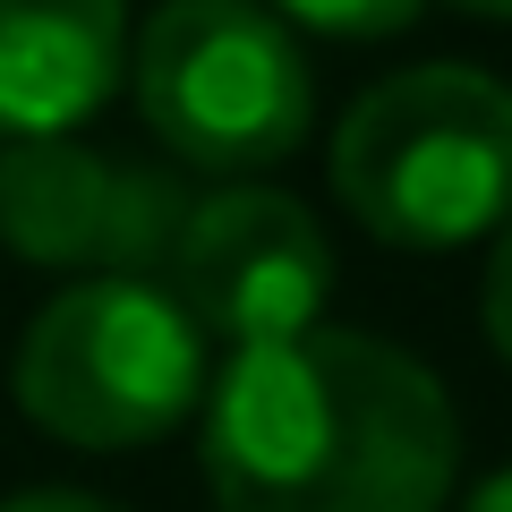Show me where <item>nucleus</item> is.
<instances>
[{
  "mask_svg": "<svg viewBox=\"0 0 512 512\" xmlns=\"http://www.w3.org/2000/svg\"><path fill=\"white\" fill-rule=\"evenodd\" d=\"M128 86L188 171H265L308 137V60L256 0H163L128 43Z\"/></svg>",
  "mask_w": 512,
  "mask_h": 512,
  "instance_id": "nucleus-4",
  "label": "nucleus"
},
{
  "mask_svg": "<svg viewBox=\"0 0 512 512\" xmlns=\"http://www.w3.org/2000/svg\"><path fill=\"white\" fill-rule=\"evenodd\" d=\"M188 205L197 197L180 171L120 163L77 137L0 154V248L77 282H163Z\"/></svg>",
  "mask_w": 512,
  "mask_h": 512,
  "instance_id": "nucleus-5",
  "label": "nucleus"
},
{
  "mask_svg": "<svg viewBox=\"0 0 512 512\" xmlns=\"http://www.w3.org/2000/svg\"><path fill=\"white\" fill-rule=\"evenodd\" d=\"M128 77V0H0V146L86 128Z\"/></svg>",
  "mask_w": 512,
  "mask_h": 512,
  "instance_id": "nucleus-7",
  "label": "nucleus"
},
{
  "mask_svg": "<svg viewBox=\"0 0 512 512\" xmlns=\"http://www.w3.org/2000/svg\"><path fill=\"white\" fill-rule=\"evenodd\" d=\"M0 512H120L103 495H77V487H35V495H9Z\"/></svg>",
  "mask_w": 512,
  "mask_h": 512,
  "instance_id": "nucleus-10",
  "label": "nucleus"
},
{
  "mask_svg": "<svg viewBox=\"0 0 512 512\" xmlns=\"http://www.w3.org/2000/svg\"><path fill=\"white\" fill-rule=\"evenodd\" d=\"M461 419L444 384L376 333L239 350L205 402V487L222 512H444Z\"/></svg>",
  "mask_w": 512,
  "mask_h": 512,
  "instance_id": "nucleus-1",
  "label": "nucleus"
},
{
  "mask_svg": "<svg viewBox=\"0 0 512 512\" xmlns=\"http://www.w3.org/2000/svg\"><path fill=\"white\" fill-rule=\"evenodd\" d=\"M171 299L197 316L205 342H231V359L299 342L333 299V239L282 188H214L188 205L171 248Z\"/></svg>",
  "mask_w": 512,
  "mask_h": 512,
  "instance_id": "nucleus-6",
  "label": "nucleus"
},
{
  "mask_svg": "<svg viewBox=\"0 0 512 512\" xmlns=\"http://www.w3.org/2000/svg\"><path fill=\"white\" fill-rule=\"evenodd\" d=\"M487 342L504 350V367H512V222H504L495 265H487Z\"/></svg>",
  "mask_w": 512,
  "mask_h": 512,
  "instance_id": "nucleus-9",
  "label": "nucleus"
},
{
  "mask_svg": "<svg viewBox=\"0 0 512 512\" xmlns=\"http://www.w3.org/2000/svg\"><path fill=\"white\" fill-rule=\"evenodd\" d=\"M333 197L384 248H470L512 222V86L427 60L367 86L333 128Z\"/></svg>",
  "mask_w": 512,
  "mask_h": 512,
  "instance_id": "nucleus-2",
  "label": "nucleus"
},
{
  "mask_svg": "<svg viewBox=\"0 0 512 512\" xmlns=\"http://www.w3.org/2000/svg\"><path fill=\"white\" fill-rule=\"evenodd\" d=\"M453 9H478V18H512V0H453Z\"/></svg>",
  "mask_w": 512,
  "mask_h": 512,
  "instance_id": "nucleus-12",
  "label": "nucleus"
},
{
  "mask_svg": "<svg viewBox=\"0 0 512 512\" xmlns=\"http://www.w3.org/2000/svg\"><path fill=\"white\" fill-rule=\"evenodd\" d=\"M9 393L77 453L154 444L205 402V333L171 282H69L18 333Z\"/></svg>",
  "mask_w": 512,
  "mask_h": 512,
  "instance_id": "nucleus-3",
  "label": "nucleus"
},
{
  "mask_svg": "<svg viewBox=\"0 0 512 512\" xmlns=\"http://www.w3.org/2000/svg\"><path fill=\"white\" fill-rule=\"evenodd\" d=\"M461 512H512V461H504L495 478H478V487H470V504H461Z\"/></svg>",
  "mask_w": 512,
  "mask_h": 512,
  "instance_id": "nucleus-11",
  "label": "nucleus"
},
{
  "mask_svg": "<svg viewBox=\"0 0 512 512\" xmlns=\"http://www.w3.org/2000/svg\"><path fill=\"white\" fill-rule=\"evenodd\" d=\"M274 18L325 43H384L419 18V0H274Z\"/></svg>",
  "mask_w": 512,
  "mask_h": 512,
  "instance_id": "nucleus-8",
  "label": "nucleus"
}]
</instances>
